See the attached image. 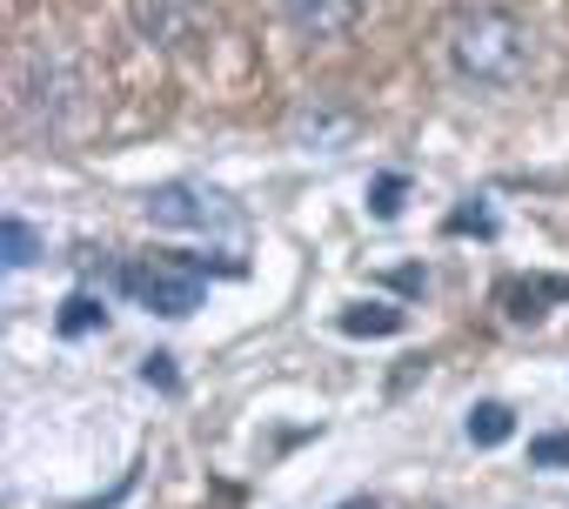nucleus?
<instances>
[{"mask_svg":"<svg viewBox=\"0 0 569 509\" xmlns=\"http://www.w3.org/2000/svg\"><path fill=\"white\" fill-rule=\"evenodd\" d=\"M442 41H449L456 74L476 81V88H516L529 74V61H536V34L509 8H496V0H469V8H456Z\"/></svg>","mask_w":569,"mask_h":509,"instance_id":"1","label":"nucleus"},{"mask_svg":"<svg viewBox=\"0 0 569 509\" xmlns=\"http://www.w3.org/2000/svg\"><path fill=\"white\" fill-rule=\"evenodd\" d=\"M114 289H121L134 309L181 322V316H194V309L208 302V269H201V262H181V255H134V262L114 269Z\"/></svg>","mask_w":569,"mask_h":509,"instance_id":"2","label":"nucleus"},{"mask_svg":"<svg viewBox=\"0 0 569 509\" xmlns=\"http://www.w3.org/2000/svg\"><path fill=\"white\" fill-rule=\"evenodd\" d=\"M141 214L154 228H174V234H214V241H241L248 234V214L208 181H161V188L141 194Z\"/></svg>","mask_w":569,"mask_h":509,"instance_id":"3","label":"nucleus"},{"mask_svg":"<svg viewBox=\"0 0 569 509\" xmlns=\"http://www.w3.org/2000/svg\"><path fill=\"white\" fill-rule=\"evenodd\" d=\"M349 134H356V114L336 108L329 94H316V101H302V108L289 114V141L309 148V154H316V148H322V154H329V148H349Z\"/></svg>","mask_w":569,"mask_h":509,"instance_id":"4","label":"nucleus"},{"mask_svg":"<svg viewBox=\"0 0 569 509\" xmlns=\"http://www.w3.org/2000/svg\"><path fill=\"white\" fill-rule=\"evenodd\" d=\"M281 14L302 41H342L356 28V0H281Z\"/></svg>","mask_w":569,"mask_h":509,"instance_id":"5","label":"nucleus"},{"mask_svg":"<svg viewBox=\"0 0 569 509\" xmlns=\"http://www.w3.org/2000/svg\"><path fill=\"white\" fill-rule=\"evenodd\" d=\"M336 329H342V336H402V329H409V316H402V309H389V302H356V309H342V316H336Z\"/></svg>","mask_w":569,"mask_h":509,"instance_id":"6","label":"nucleus"},{"mask_svg":"<svg viewBox=\"0 0 569 509\" xmlns=\"http://www.w3.org/2000/svg\"><path fill=\"white\" fill-rule=\"evenodd\" d=\"M54 329H61L68 342H74V336H94V329H108V309H101V296H88V289H81V296H68V302H61V316H54Z\"/></svg>","mask_w":569,"mask_h":509,"instance_id":"7","label":"nucleus"},{"mask_svg":"<svg viewBox=\"0 0 569 509\" xmlns=\"http://www.w3.org/2000/svg\"><path fill=\"white\" fill-rule=\"evenodd\" d=\"M509 436H516V416H509L502 402H476V409H469V442H476V449H502Z\"/></svg>","mask_w":569,"mask_h":509,"instance_id":"8","label":"nucleus"},{"mask_svg":"<svg viewBox=\"0 0 569 509\" xmlns=\"http://www.w3.org/2000/svg\"><path fill=\"white\" fill-rule=\"evenodd\" d=\"M0 234H8V269H34L41 262V228L28 221V214H8V228H0Z\"/></svg>","mask_w":569,"mask_h":509,"instance_id":"9","label":"nucleus"},{"mask_svg":"<svg viewBox=\"0 0 569 509\" xmlns=\"http://www.w3.org/2000/svg\"><path fill=\"white\" fill-rule=\"evenodd\" d=\"M402 194H409V174H376L369 214H376V221H396V214H402Z\"/></svg>","mask_w":569,"mask_h":509,"instance_id":"10","label":"nucleus"},{"mask_svg":"<svg viewBox=\"0 0 569 509\" xmlns=\"http://www.w3.org/2000/svg\"><path fill=\"white\" fill-rule=\"evenodd\" d=\"M469 228H476V234H496V214L482 208V194H476V208H456V214H449V234H469Z\"/></svg>","mask_w":569,"mask_h":509,"instance_id":"11","label":"nucleus"},{"mask_svg":"<svg viewBox=\"0 0 569 509\" xmlns=\"http://www.w3.org/2000/svg\"><path fill=\"white\" fill-rule=\"evenodd\" d=\"M529 462L562 469V462H569V436H562V429H556V436H536V442H529Z\"/></svg>","mask_w":569,"mask_h":509,"instance_id":"12","label":"nucleus"},{"mask_svg":"<svg viewBox=\"0 0 569 509\" xmlns=\"http://www.w3.org/2000/svg\"><path fill=\"white\" fill-rule=\"evenodd\" d=\"M141 382L174 396V389H181V382H174V356H141Z\"/></svg>","mask_w":569,"mask_h":509,"instance_id":"13","label":"nucleus"},{"mask_svg":"<svg viewBox=\"0 0 569 509\" xmlns=\"http://www.w3.org/2000/svg\"><path fill=\"white\" fill-rule=\"evenodd\" d=\"M336 509H382L376 496H349V502H336Z\"/></svg>","mask_w":569,"mask_h":509,"instance_id":"14","label":"nucleus"}]
</instances>
